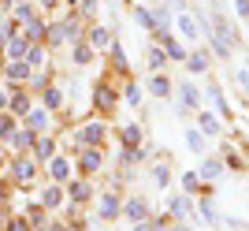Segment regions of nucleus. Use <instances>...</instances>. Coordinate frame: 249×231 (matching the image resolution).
<instances>
[{"label":"nucleus","mask_w":249,"mask_h":231,"mask_svg":"<svg viewBox=\"0 0 249 231\" xmlns=\"http://www.w3.org/2000/svg\"><path fill=\"white\" fill-rule=\"evenodd\" d=\"M208 63H212V53H208V49H194V53L186 56V71L190 75H205Z\"/></svg>","instance_id":"nucleus-6"},{"label":"nucleus","mask_w":249,"mask_h":231,"mask_svg":"<svg viewBox=\"0 0 249 231\" xmlns=\"http://www.w3.org/2000/svg\"><path fill=\"white\" fill-rule=\"evenodd\" d=\"M208 190H212V187H201V175H197V172H186V175H182V194L194 198V194H208Z\"/></svg>","instance_id":"nucleus-12"},{"label":"nucleus","mask_w":249,"mask_h":231,"mask_svg":"<svg viewBox=\"0 0 249 231\" xmlns=\"http://www.w3.org/2000/svg\"><path fill=\"white\" fill-rule=\"evenodd\" d=\"M60 101H63V94H60V90H49V94H45V105H49V108H56Z\"/></svg>","instance_id":"nucleus-29"},{"label":"nucleus","mask_w":249,"mask_h":231,"mask_svg":"<svg viewBox=\"0 0 249 231\" xmlns=\"http://www.w3.org/2000/svg\"><path fill=\"white\" fill-rule=\"evenodd\" d=\"M0 157H4V153H0Z\"/></svg>","instance_id":"nucleus-41"},{"label":"nucleus","mask_w":249,"mask_h":231,"mask_svg":"<svg viewBox=\"0 0 249 231\" xmlns=\"http://www.w3.org/2000/svg\"><path fill=\"white\" fill-rule=\"evenodd\" d=\"M119 212H123V205H119V198H115L112 190H108V194L101 198V209H97V216H101V220H115Z\"/></svg>","instance_id":"nucleus-8"},{"label":"nucleus","mask_w":249,"mask_h":231,"mask_svg":"<svg viewBox=\"0 0 249 231\" xmlns=\"http://www.w3.org/2000/svg\"><path fill=\"white\" fill-rule=\"evenodd\" d=\"M71 198H74V201H82V198H89V187H78V183H74V187H71Z\"/></svg>","instance_id":"nucleus-32"},{"label":"nucleus","mask_w":249,"mask_h":231,"mask_svg":"<svg viewBox=\"0 0 249 231\" xmlns=\"http://www.w3.org/2000/svg\"><path fill=\"white\" fill-rule=\"evenodd\" d=\"M8 49H11V56H26V41H11Z\"/></svg>","instance_id":"nucleus-34"},{"label":"nucleus","mask_w":249,"mask_h":231,"mask_svg":"<svg viewBox=\"0 0 249 231\" xmlns=\"http://www.w3.org/2000/svg\"><path fill=\"white\" fill-rule=\"evenodd\" d=\"M138 142H142V127H138V123H126L123 127V146H138Z\"/></svg>","instance_id":"nucleus-15"},{"label":"nucleus","mask_w":249,"mask_h":231,"mask_svg":"<svg viewBox=\"0 0 249 231\" xmlns=\"http://www.w3.org/2000/svg\"><path fill=\"white\" fill-rule=\"evenodd\" d=\"M60 198H63L60 187H49V190H45V205H60Z\"/></svg>","instance_id":"nucleus-25"},{"label":"nucleus","mask_w":249,"mask_h":231,"mask_svg":"<svg viewBox=\"0 0 249 231\" xmlns=\"http://www.w3.org/2000/svg\"><path fill=\"white\" fill-rule=\"evenodd\" d=\"M37 157H41V160H49V157H52V142H49V138H45L41 146H37Z\"/></svg>","instance_id":"nucleus-33"},{"label":"nucleus","mask_w":249,"mask_h":231,"mask_svg":"<svg viewBox=\"0 0 249 231\" xmlns=\"http://www.w3.org/2000/svg\"><path fill=\"white\" fill-rule=\"evenodd\" d=\"M8 131H11V119H0V138L8 135Z\"/></svg>","instance_id":"nucleus-36"},{"label":"nucleus","mask_w":249,"mask_h":231,"mask_svg":"<svg viewBox=\"0 0 249 231\" xmlns=\"http://www.w3.org/2000/svg\"><path fill=\"white\" fill-rule=\"evenodd\" d=\"M197 127H201V135H205V138H216L219 131H223V119H219L216 112H208V108L201 105V108H197Z\"/></svg>","instance_id":"nucleus-4"},{"label":"nucleus","mask_w":249,"mask_h":231,"mask_svg":"<svg viewBox=\"0 0 249 231\" xmlns=\"http://www.w3.org/2000/svg\"><path fill=\"white\" fill-rule=\"evenodd\" d=\"M15 175H19V179H30L34 175V164H30V160H19V164H15Z\"/></svg>","instance_id":"nucleus-26"},{"label":"nucleus","mask_w":249,"mask_h":231,"mask_svg":"<svg viewBox=\"0 0 249 231\" xmlns=\"http://www.w3.org/2000/svg\"><path fill=\"white\" fill-rule=\"evenodd\" d=\"M201 105H205V94H201L190 78H182V82H178V105H175V112L186 116L190 108H201Z\"/></svg>","instance_id":"nucleus-1"},{"label":"nucleus","mask_w":249,"mask_h":231,"mask_svg":"<svg viewBox=\"0 0 249 231\" xmlns=\"http://www.w3.org/2000/svg\"><path fill=\"white\" fill-rule=\"evenodd\" d=\"M82 168H86V172H97V168H101V153H97V146H89V149H86Z\"/></svg>","instance_id":"nucleus-18"},{"label":"nucleus","mask_w":249,"mask_h":231,"mask_svg":"<svg viewBox=\"0 0 249 231\" xmlns=\"http://www.w3.org/2000/svg\"><path fill=\"white\" fill-rule=\"evenodd\" d=\"M115 105V94L108 86H97V108H112Z\"/></svg>","instance_id":"nucleus-19"},{"label":"nucleus","mask_w":249,"mask_h":231,"mask_svg":"<svg viewBox=\"0 0 249 231\" xmlns=\"http://www.w3.org/2000/svg\"><path fill=\"white\" fill-rule=\"evenodd\" d=\"M197 175H201V183H219V179L227 175V164H223L219 157H205L201 168H197Z\"/></svg>","instance_id":"nucleus-3"},{"label":"nucleus","mask_w":249,"mask_h":231,"mask_svg":"<svg viewBox=\"0 0 249 231\" xmlns=\"http://www.w3.org/2000/svg\"><path fill=\"white\" fill-rule=\"evenodd\" d=\"M234 82H238L242 90H249V71H246V67H238V71H234Z\"/></svg>","instance_id":"nucleus-30"},{"label":"nucleus","mask_w":249,"mask_h":231,"mask_svg":"<svg viewBox=\"0 0 249 231\" xmlns=\"http://www.w3.org/2000/svg\"><path fill=\"white\" fill-rule=\"evenodd\" d=\"M175 26H178L182 38H190V41L201 38V26H197V19H194V11H175Z\"/></svg>","instance_id":"nucleus-5"},{"label":"nucleus","mask_w":249,"mask_h":231,"mask_svg":"<svg viewBox=\"0 0 249 231\" xmlns=\"http://www.w3.org/2000/svg\"><path fill=\"white\" fill-rule=\"evenodd\" d=\"M197 220H205L208 228H216V224H219V212L212 209V201H201V205H197Z\"/></svg>","instance_id":"nucleus-13"},{"label":"nucleus","mask_w":249,"mask_h":231,"mask_svg":"<svg viewBox=\"0 0 249 231\" xmlns=\"http://www.w3.org/2000/svg\"><path fill=\"white\" fill-rule=\"evenodd\" d=\"M175 231H190V228H175Z\"/></svg>","instance_id":"nucleus-38"},{"label":"nucleus","mask_w":249,"mask_h":231,"mask_svg":"<svg viewBox=\"0 0 249 231\" xmlns=\"http://www.w3.org/2000/svg\"><path fill=\"white\" fill-rule=\"evenodd\" d=\"M164 67H167V53L153 45V49H149V71H164Z\"/></svg>","instance_id":"nucleus-14"},{"label":"nucleus","mask_w":249,"mask_h":231,"mask_svg":"<svg viewBox=\"0 0 249 231\" xmlns=\"http://www.w3.org/2000/svg\"><path fill=\"white\" fill-rule=\"evenodd\" d=\"M153 183H156V187H167V183H171V172H167V164H156V168H153Z\"/></svg>","instance_id":"nucleus-21"},{"label":"nucleus","mask_w":249,"mask_h":231,"mask_svg":"<svg viewBox=\"0 0 249 231\" xmlns=\"http://www.w3.org/2000/svg\"><path fill=\"white\" fill-rule=\"evenodd\" d=\"M45 4H52V0H45Z\"/></svg>","instance_id":"nucleus-40"},{"label":"nucleus","mask_w":249,"mask_h":231,"mask_svg":"<svg viewBox=\"0 0 249 231\" xmlns=\"http://www.w3.org/2000/svg\"><path fill=\"white\" fill-rule=\"evenodd\" d=\"M89 41H93V49H108V45H112V34L104 30V26H97V30L89 34Z\"/></svg>","instance_id":"nucleus-16"},{"label":"nucleus","mask_w":249,"mask_h":231,"mask_svg":"<svg viewBox=\"0 0 249 231\" xmlns=\"http://www.w3.org/2000/svg\"><path fill=\"white\" fill-rule=\"evenodd\" d=\"M123 216H126V220H145V216H149V205H145V198H130V201H126V205H123Z\"/></svg>","instance_id":"nucleus-9"},{"label":"nucleus","mask_w":249,"mask_h":231,"mask_svg":"<svg viewBox=\"0 0 249 231\" xmlns=\"http://www.w3.org/2000/svg\"><path fill=\"white\" fill-rule=\"evenodd\" d=\"M246 67H249V53H246Z\"/></svg>","instance_id":"nucleus-39"},{"label":"nucleus","mask_w":249,"mask_h":231,"mask_svg":"<svg viewBox=\"0 0 249 231\" xmlns=\"http://www.w3.org/2000/svg\"><path fill=\"white\" fill-rule=\"evenodd\" d=\"M82 138L89 142V146H101V138H104V127H101V123H89V127L82 131Z\"/></svg>","instance_id":"nucleus-17"},{"label":"nucleus","mask_w":249,"mask_h":231,"mask_svg":"<svg viewBox=\"0 0 249 231\" xmlns=\"http://www.w3.org/2000/svg\"><path fill=\"white\" fill-rule=\"evenodd\" d=\"M108 49H112V63H115V67H119V71H126L130 63H126V53H123V45L115 41V45H108Z\"/></svg>","instance_id":"nucleus-20"},{"label":"nucleus","mask_w":249,"mask_h":231,"mask_svg":"<svg viewBox=\"0 0 249 231\" xmlns=\"http://www.w3.org/2000/svg\"><path fill=\"white\" fill-rule=\"evenodd\" d=\"M201 94H205V101H208V105L216 108V116H219V119H231V116H234V108L227 105V97H223V90H219L216 82H208L205 90H201Z\"/></svg>","instance_id":"nucleus-2"},{"label":"nucleus","mask_w":249,"mask_h":231,"mask_svg":"<svg viewBox=\"0 0 249 231\" xmlns=\"http://www.w3.org/2000/svg\"><path fill=\"white\" fill-rule=\"evenodd\" d=\"M0 108H8V94L4 90H0Z\"/></svg>","instance_id":"nucleus-37"},{"label":"nucleus","mask_w":249,"mask_h":231,"mask_svg":"<svg viewBox=\"0 0 249 231\" xmlns=\"http://www.w3.org/2000/svg\"><path fill=\"white\" fill-rule=\"evenodd\" d=\"M67 172H71V168H67V160H60V157L52 160V175H56V179H67Z\"/></svg>","instance_id":"nucleus-24"},{"label":"nucleus","mask_w":249,"mask_h":231,"mask_svg":"<svg viewBox=\"0 0 249 231\" xmlns=\"http://www.w3.org/2000/svg\"><path fill=\"white\" fill-rule=\"evenodd\" d=\"M45 123H49V116H45V112H30V127H37V131H45Z\"/></svg>","instance_id":"nucleus-27"},{"label":"nucleus","mask_w":249,"mask_h":231,"mask_svg":"<svg viewBox=\"0 0 249 231\" xmlns=\"http://www.w3.org/2000/svg\"><path fill=\"white\" fill-rule=\"evenodd\" d=\"M126 105H142V86H138V82H130V86H126Z\"/></svg>","instance_id":"nucleus-22"},{"label":"nucleus","mask_w":249,"mask_h":231,"mask_svg":"<svg viewBox=\"0 0 249 231\" xmlns=\"http://www.w3.org/2000/svg\"><path fill=\"white\" fill-rule=\"evenodd\" d=\"M11 108H15V112H26V108H30V105H26V101H22V97L15 94V101H11Z\"/></svg>","instance_id":"nucleus-35"},{"label":"nucleus","mask_w":249,"mask_h":231,"mask_svg":"<svg viewBox=\"0 0 249 231\" xmlns=\"http://www.w3.org/2000/svg\"><path fill=\"white\" fill-rule=\"evenodd\" d=\"M186 149L190 153H197V157H205V135H201V127H186Z\"/></svg>","instance_id":"nucleus-11"},{"label":"nucleus","mask_w":249,"mask_h":231,"mask_svg":"<svg viewBox=\"0 0 249 231\" xmlns=\"http://www.w3.org/2000/svg\"><path fill=\"white\" fill-rule=\"evenodd\" d=\"M74 60H78V63H89V60H93V49H89V45H74Z\"/></svg>","instance_id":"nucleus-23"},{"label":"nucleus","mask_w":249,"mask_h":231,"mask_svg":"<svg viewBox=\"0 0 249 231\" xmlns=\"http://www.w3.org/2000/svg\"><path fill=\"white\" fill-rule=\"evenodd\" d=\"M167 212H171V216H178V220L194 216V201H190V194H175V198L167 201Z\"/></svg>","instance_id":"nucleus-7"},{"label":"nucleus","mask_w":249,"mask_h":231,"mask_svg":"<svg viewBox=\"0 0 249 231\" xmlns=\"http://www.w3.org/2000/svg\"><path fill=\"white\" fill-rule=\"evenodd\" d=\"M149 94H153V97H171V94H175V86L167 82L160 71H153V78H149Z\"/></svg>","instance_id":"nucleus-10"},{"label":"nucleus","mask_w":249,"mask_h":231,"mask_svg":"<svg viewBox=\"0 0 249 231\" xmlns=\"http://www.w3.org/2000/svg\"><path fill=\"white\" fill-rule=\"evenodd\" d=\"M234 11H238L242 22H249V0H234Z\"/></svg>","instance_id":"nucleus-28"},{"label":"nucleus","mask_w":249,"mask_h":231,"mask_svg":"<svg viewBox=\"0 0 249 231\" xmlns=\"http://www.w3.org/2000/svg\"><path fill=\"white\" fill-rule=\"evenodd\" d=\"M8 75H11V78H26V63H11Z\"/></svg>","instance_id":"nucleus-31"}]
</instances>
